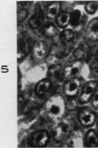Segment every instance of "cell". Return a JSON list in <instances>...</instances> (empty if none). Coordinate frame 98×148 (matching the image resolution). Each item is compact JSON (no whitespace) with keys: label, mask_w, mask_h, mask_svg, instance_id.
Instances as JSON below:
<instances>
[{"label":"cell","mask_w":98,"mask_h":148,"mask_svg":"<svg viewBox=\"0 0 98 148\" xmlns=\"http://www.w3.org/2000/svg\"><path fill=\"white\" fill-rule=\"evenodd\" d=\"M66 106L65 101L59 95H55L48 99L45 105L46 113L50 119L61 118L65 113Z\"/></svg>","instance_id":"obj_1"},{"label":"cell","mask_w":98,"mask_h":148,"mask_svg":"<svg viewBox=\"0 0 98 148\" xmlns=\"http://www.w3.org/2000/svg\"><path fill=\"white\" fill-rule=\"evenodd\" d=\"M72 123L68 119H63L57 123L53 129L54 139L57 142L63 140L69 134L72 129Z\"/></svg>","instance_id":"obj_2"},{"label":"cell","mask_w":98,"mask_h":148,"mask_svg":"<svg viewBox=\"0 0 98 148\" xmlns=\"http://www.w3.org/2000/svg\"><path fill=\"white\" fill-rule=\"evenodd\" d=\"M49 141V135L45 130H39L33 133L29 139L30 145L35 148H42L46 145Z\"/></svg>","instance_id":"obj_3"},{"label":"cell","mask_w":98,"mask_h":148,"mask_svg":"<svg viewBox=\"0 0 98 148\" xmlns=\"http://www.w3.org/2000/svg\"><path fill=\"white\" fill-rule=\"evenodd\" d=\"M47 46L43 41L39 40L34 43L31 49V56L34 60L39 62L46 58Z\"/></svg>","instance_id":"obj_4"},{"label":"cell","mask_w":98,"mask_h":148,"mask_svg":"<svg viewBox=\"0 0 98 148\" xmlns=\"http://www.w3.org/2000/svg\"><path fill=\"white\" fill-rule=\"evenodd\" d=\"M83 68V63L80 61H75L68 64L63 71L64 77L70 79L79 75Z\"/></svg>","instance_id":"obj_5"},{"label":"cell","mask_w":98,"mask_h":148,"mask_svg":"<svg viewBox=\"0 0 98 148\" xmlns=\"http://www.w3.org/2000/svg\"><path fill=\"white\" fill-rule=\"evenodd\" d=\"M78 118L83 126L89 127L95 123L96 116L92 110L88 108H83L79 111Z\"/></svg>","instance_id":"obj_6"},{"label":"cell","mask_w":98,"mask_h":148,"mask_svg":"<svg viewBox=\"0 0 98 148\" xmlns=\"http://www.w3.org/2000/svg\"><path fill=\"white\" fill-rule=\"evenodd\" d=\"M97 82L95 81H90L87 82L83 89L81 94L79 98V101L81 103H87L89 101L92 96L94 94L97 88Z\"/></svg>","instance_id":"obj_7"},{"label":"cell","mask_w":98,"mask_h":148,"mask_svg":"<svg viewBox=\"0 0 98 148\" xmlns=\"http://www.w3.org/2000/svg\"><path fill=\"white\" fill-rule=\"evenodd\" d=\"M81 82L78 78H73L67 82L64 86V92L68 97H74L78 93Z\"/></svg>","instance_id":"obj_8"},{"label":"cell","mask_w":98,"mask_h":148,"mask_svg":"<svg viewBox=\"0 0 98 148\" xmlns=\"http://www.w3.org/2000/svg\"><path fill=\"white\" fill-rule=\"evenodd\" d=\"M44 20V14L42 9L40 7L36 8L35 12L30 19L29 24L32 28H37L40 26Z\"/></svg>","instance_id":"obj_9"},{"label":"cell","mask_w":98,"mask_h":148,"mask_svg":"<svg viewBox=\"0 0 98 148\" xmlns=\"http://www.w3.org/2000/svg\"><path fill=\"white\" fill-rule=\"evenodd\" d=\"M87 37L91 39L98 38V17L94 18L89 23L86 31Z\"/></svg>","instance_id":"obj_10"},{"label":"cell","mask_w":98,"mask_h":148,"mask_svg":"<svg viewBox=\"0 0 98 148\" xmlns=\"http://www.w3.org/2000/svg\"><path fill=\"white\" fill-rule=\"evenodd\" d=\"M49 77L54 81L60 82L62 81L63 71L60 65L56 64L51 66L48 71Z\"/></svg>","instance_id":"obj_11"},{"label":"cell","mask_w":98,"mask_h":148,"mask_svg":"<svg viewBox=\"0 0 98 148\" xmlns=\"http://www.w3.org/2000/svg\"><path fill=\"white\" fill-rule=\"evenodd\" d=\"M61 9L59 1H54L50 3L47 8L46 16L50 19L56 18L59 16Z\"/></svg>","instance_id":"obj_12"},{"label":"cell","mask_w":98,"mask_h":148,"mask_svg":"<svg viewBox=\"0 0 98 148\" xmlns=\"http://www.w3.org/2000/svg\"><path fill=\"white\" fill-rule=\"evenodd\" d=\"M85 145L88 148H95L98 145V136L94 130H90L87 132L85 138Z\"/></svg>","instance_id":"obj_13"},{"label":"cell","mask_w":98,"mask_h":148,"mask_svg":"<svg viewBox=\"0 0 98 148\" xmlns=\"http://www.w3.org/2000/svg\"><path fill=\"white\" fill-rule=\"evenodd\" d=\"M52 84L49 80H43L36 85L35 91L39 96H42L46 93L51 88Z\"/></svg>","instance_id":"obj_14"},{"label":"cell","mask_w":98,"mask_h":148,"mask_svg":"<svg viewBox=\"0 0 98 148\" xmlns=\"http://www.w3.org/2000/svg\"><path fill=\"white\" fill-rule=\"evenodd\" d=\"M70 48L63 43V45L55 46L53 49L52 52L57 58H61L67 56L70 52Z\"/></svg>","instance_id":"obj_15"},{"label":"cell","mask_w":98,"mask_h":148,"mask_svg":"<svg viewBox=\"0 0 98 148\" xmlns=\"http://www.w3.org/2000/svg\"><path fill=\"white\" fill-rule=\"evenodd\" d=\"M30 43L27 40L23 38L19 40L18 45V56L22 58L26 55L30 49Z\"/></svg>","instance_id":"obj_16"},{"label":"cell","mask_w":98,"mask_h":148,"mask_svg":"<svg viewBox=\"0 0 98 148\" xmlns=\"http://www.w3.org/2000/svg\"><path fill=\"white\" fill-rule=\"evenodd\" d=\"M43 34L48 37H53L58 33L57 27L51 23H47L43 29Z\"/></svg>","instance_id":"obj_17"},{"label":"cell","mask_w":98,"mask_h":148,"mask_svg":"<svg viewBox=\"0 0 98 148\" xmlns=\"http://www.w3.org/2000/svg\"><path fill=\"white\" fill-rule=\"evenodd\" d=\"M56 22L59 27H66L70 23V14L66 13L59 14L57 17Z\"/></svg>","instance_id":"obj_18"},{"label":"cell","mask_w":98,"mask_h":148,"mask_svg":"<svg viewBox=\"0 0 98 148\" xmlns=\"http://www.w3.org/2000/svg\"><path fill=\"white\" fill-rule=\"evenodd\" d=\"M74 37V33L70 29L63 30L59 35V38L63 43H66L71 42Z\"/></svg>","instance_id":"obj_19"},{"label":"cell","mask_w":98,"mask_h":148,"mask_svg":"<svg viewBox=\"0 0 98 148\" xmlns=\"http://www.w3.org/2000/svg\"><path fill=\"white\" fill-rule=\"evenodd\" d=\"M81 16L80 11L75 10L70 14V23L72 26L75 27L79 24Z\"/></svg>","instance_id":"obj_20"},{"label":"cell","mask_w":98,"mask_h":148,"mask_svg":"<svg viewBox=\"0 0 98 148\" xmlns=\"http://www.w3.org/2000/svg\"><path fill=\"white\" fill-rule=\"evenodd\" d=\"M98 8V1H92L89 2L85 6V10L87 13L93 14Z\"/></svg>","instance_id":"obj_21"},{"label":"cell","mask_w":98,"mask_h":148,"mask_svg":"<svg viewBox=\"0 0 98 148\" xmlns=\"http://www.w3.org/2000/svg\"><path fill=\"white\" fill-rule=\"evenodd\" d=\"M28 12L26 10L23 9L17 12V22L22 23L26 18Z\"/></svg>","instance_id":"obj_22"},{"label":"cell","mask_w":98,"mask_h":148,"mask_svg":"<svg viewBox=\"0 0 98 148\" xmlns=\"http://www.w3.org/2000/svg\"><path fill=\"white\" fill-rule=\"evenodd\" d=\"M84 54H85V52L84 50L80 48H77L74 50L73 52L74 56H75V58L77 59H81L83 58Z\"/></svg>","instance_id":"obj_23"},{"label":"cell","mask_w":98,"mask_h":148,"mask_svg":"<svg viewBox=\"0 0 98 148\" xmlns=\"http://www.w3.org/2000/svg\"><path fill=\"white\" fill-rule=\"evenodd\" d=\"M66 108H67V110H73L77 106V103L74 99H70L68 101L66 104Z\"/></svg>","instance_id":"obj_24"},{"label":"cell","mask_w":98,"mask_h":148,"mask_svg":"<svg viewBox=\"0 0 98 148\" xmlns=\"http://www.w3.org/2000/svg\"><path fill=\"white\" fill-rule=\"evenodd\" d=\"M92 103L95 108H98V90L96 91L93 95Z\"/></svg>","instance_id":"obj_25"},{"label":"cell","mask_w":98,"mask_h":148,"mask_svg":"<svg viewBox=\"0 0 98 148\" xmlns=\"http://www.w3.org/2000/svg\"><path fill=\"white\" fill-rule=\"evenodd\" d=\"M92 69L95 75L98 76V60H96L92 64Z\"/></svg>","instance_id":"obj_26"},{"label":"cell","mask_w":98,"mask_h":148,"mask_svg":"<svg viewBox=\"0 0 98 148\" xmlns=\"http://www.w3.org/2000/svg\"><path fill=\"white\" fill-rule=\"evenodd\" d=\"M97 132H98V123H97Z\"/></svg>","instance_id":"obj_27"}]
</instances>
